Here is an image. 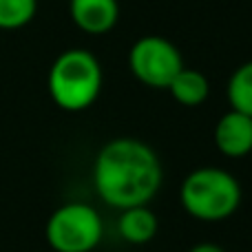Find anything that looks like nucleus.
I'll return each instance as SVG.
<instances>
[{"label":"nucleus","mask_w":252,"mask_h":252,"mask_svg":"<svg viewBox=\"0 0 252 252\" xmlns=\"http://www.w3.org/2000/svg\"><path fill=\"white\" fill-rule=\"evenodd\" d=\"M93 188L115 210L146 206L164 179L155 148L142 139L118 137L97 151L91 170Z\"/></svg>","instance_id":"nucleus-1"},{"label":"nucleus","mask_w":252,"mask_h":252,"mask_svg":"<svg viewBox=\"0 0 252 252\" xmlns=\"http://www.w3.org/2000/svg\"><path fill=\"white\" fill-rule=\"evenodd\" d=\"M179 201L182 208L199 221H223L241 206V184L228 170L201 166L184 177L179 186Z\"/></svg>","instance_id":"nucleus-2"},{"label":"nucleus","mask_w":252,"mask_h":252,"mask_svg":"<svg viewBox=\"0 0 252 252\" xmlns=\"http://www.w3.org/2000/svg\"><path fill=\"white\" fill-rule=\"evenodd\" d=\"M51 100L62 111L78 113L97 100L102 91V66L87 49H66L53 60L47 75Z\"/></svg>","instance_id":"nucleus-3"},{"label":"nucleus","mask_w":252,"mask_h":252,"mask_svg":"<svg viewBox=\"0 0 252 252\" xmlns=\"http://www.w3.org/2000/svg\"><path fill=\"white\" fill-rule=\"evenodd\" d=\"M104 226L93 206L82 201L62 204L51 213L44 226V237L56 252H93L100 246Z\"/></svg>","instance_id":"nucleus-4"},{"label":"nucleus","mask_w":252,"mask_h":252,"mask_svg":"<svg viewBox=\"0 0 252 252\" xmlns=\"http://www.w3.org/2000/svg\"><path fill=\"white\" fill-rule=\"evenodd\" d=\"M182 66L184 60L179 49L161 35H144L128 51L130 73L151 89H168L170 80Z\"/></svg>","instance_id":"nucleus-5"},{"label":"nucleus","mask_w":252,"mask_h":252,"mask_svg":"<svg viewBox=\"0 0 252 252\" xmlns=\"http://www.w3.org/2000/svg\"><path fill=\"white\" fill-rule=\"evenodd\" d=\"M215 146L221 155L230 159H239L252 153V118L239 113V111H228L226 115L217 120L215 124Z\"/></svg>","instance_id":"nucleus-6"},{"label":"nucleus","mask_w":252,"mask_h":252,"mask_svg":"<svg viewBox=\"0 0 252 252\" xmlns=\"http://www.w3.org/2000/svg\"><path fill=\"white\" fill-rule=\"evenodd\" d=\"M69 13L73 25L89 35H104L118 25V0H71Z\"/></svg>","instance_id":"nucleus-7"},{"label":"nucleus","mask_w":252,"mask_h":252,"mask_svg":"<svg viewBox=\"0 0 252 252\" xmlns=\"http://www.w3.org/2000/svg\"><path fill=\"white\" fill-rule=\"evenodd\" d=\"M159 221L157 215L146 206H133V208L120 210L118 232L120 237L130 246H144L155 239Z\"/></svg>","instance_id":"nucleus-8"},{"label":"nucleus","mask_w":252,"mask_h":252,"mask_svg":"<svg viewBox=\"0 0 252 252\" xmlns=\"http://www.w3.org/2000/svg\"><path fill=\"white\" fill-rule=\"evenodd\" d=\"M168 91L175 102L182 106H199L208 100L210 95V82L201 71L182 66L168 84Z\"/></svg>","instance_id":"nucleus-9"},{"label":"nucleus","mask_w":252,"mask_h":252,"mask_svg":"<svg viewBox=\"0 0 252 252\" xmlns=\"http://www.w3.org/2000/svg\"><path fill=\"white\" fill-rule=\"evenodd\" d=\"M228 102L232 111L252 118V60L237 66L228 80Z\"/></svg>","instance_id":"nucleus-10"},{"label":"nucleus","mask_w":252,"mask_h":252,"mask_svg":"<svg viewBox=\"0 0 252 252\" xmlns=\"http://www.w3.org/2000/svg\"><path fill=\"white\" fill-rule=\"evenodd\" d=\"M38 0H0V29H22L33 20Z\"/></svg>","instance_id":"nucleus-11"},{"label":"nucleus","mask_w":252,"mask_h":252,"mask_svg":"<svg viewBox=\"0 0 252 252\" xmlns=\"http://www.w3.org/2000/svg\"><path fill=\"white\" fill-rule=\"evenodd\" d=\"M188 252H226V250L217 244H197V246H192Z\"/></svg>","instance_id":"nucleus-12"}]
</instances>
